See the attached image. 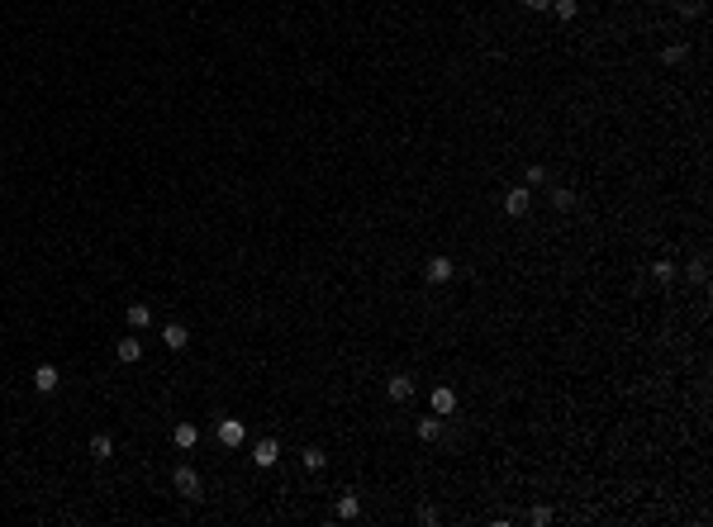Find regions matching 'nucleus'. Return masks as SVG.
Masks as SVG:
<instances>
[{"instance_id": "1", "label": "nucleus", "mask_w": 713, "mask_h": 527, "mask_svg": "<svg viewBox=\"0 0 713 527\" xmlns=\"http://www.w3.org/2000/svg\"><path fill=\"white\" fill-rule=\"evenodd\" d=\"M172 484H176V494H181V499H200V475H195L190 465H176Z\"/></svg>"}, {"instance_id": "2", "label": "nucleus", "mask_w": 713, "mask_h": 527, "mask_svg": "<svg viewBox=\"0 0 713 527\" xmlns=\"http://www.w3.org/2000/svg\"><path fill=\"white\" fill-rule=\"evenodd\" d=\"M528 209H533V191H528V186H514V191L504 195V214L509 219H523Z\"/></svg>"}, {"instance_id": "3", "label": "nucleus", "mask_w": 713, "mask_h": 527, "mask_svg": "<svg viewBox=\"0 0 713 527\" xmlns=\"http://www.w3.org/2000/svg\"><path fill=\"white\" fill-rule=\"evenodd\" d=\"M424 276H428V280H433V285H447V280L457 276V261H452V256H428Z\"/></svg>"}, {"instance_id": "4", "label": "nucleus", "mask_w": 713, "mask_h": 527, "mask_svg": "<svg viewBox=\"0 0 713 527\" xmlns=\"http://www.w3.org/2000/svg\"><path fill=\"white\" fill-rule=\"evenodd\" d=\"M214 437H219L223 447H243V437H248V428H243L238 418H219V423H214Z\"/></svg>"}, {"instance_id": "5", "label": "nucleus", "mask_w": 713, "mask_h": 527, "mask_svg": "<svg viewBox=\"0 0 713 527\" xmlns=\"http://www.w3.org/2000/svg\"><path fill=\"white\" fill-rule=\"evenodd\" d=\"M276 461H281V442H276V437H262V442H257V447H253V465H262V470H271V465H276Z\"/></svg>"}, {"instance_id": "6", "label": "nucleus", "mask_w": 713, "mask_h": 527, "mask_svg": "<svg viewBox=\"0 0 713 527\" xmlns=\"http://www.w3.org/2000/svg\"><path fill=\"white\" fill-rule=\"evenodd\" d=\"M428 404H433V414H438V418L457 414V390H447V385H438V390H433V400H428Z\"/></svg>"}, {"instance_id": "7", "label": "nucleus", "mask_w": 713, "mask_h": 527, "mask_svg": "<svg viewBox=\"0 0 713 527\" xmlns=\"http://www.w3.org/2000/svg\"><path fill=\"white\" fill-rule=\"evenodd\" d=\"M57 385H62V375H57V366H48V361H43V366L33 370V390H38V395H52Z\"/></svg>"}, {"instance_id": "8", "label": "nucleus", "mask_w": 713, "mask_h": 527, "mask_svg": "<svg viewBox=\"0 0 713 527\" xmlns=\"http://www.w3.org/2000/svg\"><path fill=\"white\" fill-rule=\"evenodd\" d=\"M162 347H172V351H186V347H190V333H186V323H167V328H162Z\"/></svg>"}, {"instance_id": "9", "label": "nucleus", "mask_w": 713, "mask_h": 527, "mask_svg": "<svg viewBox=\"0 0 713 527\" xmlns=\"http://www.w3.org/2000/svg\"><path fill=\"white\" fill-rule=\"evenodd\" d=\"M385 395H390L395 404H404L414 395V375H390V380H385Z\"/></svg>"}, {"instance_id": "10", "label": "nucleus", "mask_w": 713, "mask_h": 527, "mask_svg": "<svg viewBox=\"0 0 713 527\" xmlns=\"http://www.w3.org/2000/svg\"><path fill=\"white\" fill-rule=\"evenodd\" d=\"M114 356H119L124 366H133V361L143 356V342H138V337H119V342H114Z\"/></svg>"}, {"instance_id": "11", "label": "nucleus", "mask_w": 713, "mask_h": 527, "mask_svg": "<svg viewBox=\"0 0 713 527\" xmlns=\"http://www.w3.org/2000/svg\"><path fill=\"white\" fill-rule=\"evenodd\" d=\"M333 513H338L343 523H352V518H362V499H357V494H338V504H333Z\"/></svg>"}, {"instance_id": "12", "label": "nucleus", "mask_w": 713, "mask_h": 527, "mask_svg": "<svg viewBox=\"0 0 713 527\" xmlns=\"http://www.w3.org/2000/svg\"><path fill=\"white\" fill-rule=\"evenodd\" d=\"M172 442H176V447H181V451H190V447H195V442H200V428H195V423H176Z\"/></svg>"}, {"instance_id": "13", "label": "nucleus", "mask_w": 713, "mask_h": 527, "mask_svg": "<svg viewBox=\"0 0 713 527\" xmlns=\"http://www.w3.org/2000/svg\"><path fill=\"white\" fill-rule=\"evenodd\" d=\"M91 456H95V461H110V456H114V437H110V432H95V437H91Z\"/></svg>"}, {"instance_id": "14", "label": "nucleus", "mask_w": 713, "mask_h": 527, "mask_svg": "<svg viewBox=\"0 0 713 527\" xmlns=\"http://www.w3.org/2000/svg\"><path fill=\"white\" fill-rule=\"evenodd\" d=\"M443 437V418L433 414V418H419V442H438Z\"/></svg>"}, {"instance_id": "15", "label": "nucleus", "mask_w": 713, "mask_h": 527, "mask_svg": "<svg viewBox=\"0 0 713 527\" xmlns=\"http://www.w3.org/2000/svg\"><path fill=\"white\" fill-rule=\"evenodd\" d=\"M651 276H656L661 285H670V280H675V261H670V256H656V261H651Z\"/></svg>"}, {"instance_id": "16", "label": "nucleus", "mask_w": 713, "mask_h": 527, "mask_svg": "<svg viewBox=\"0 0 713 527\" xmlns=\"http://www.w3.org/2000/svg\"><path fill=\"white\" fill-rule=\"evenodd\" d=\"M128 323H133V328H148V323H153V309H148V304H128Z\"/></svg>"}, {"instance_id": "17", "label": "nucleus", "mask_w": 713, "mask_h": 527, "mask_svg": "<svg viewBox=\"0 0 713 527\" xmlns=\"http://www.w3.org/2000/svg\"><path fill=\"white\" fill-rule=\"evenodd\" d=\"M552 205H556V209H570V205H575V191H570V186H556V191H552Z\"/></svg>"}, {"instance_id": "18", "label": "nucleus", "mask_w": 713, "mask_h": 527, "mask_svg": "<svg viewBox=\"0 0 713 527\" xmlns=\"http://www.w3.org/2000/svg\"><path fill=\"white\" fill-rule=\"evenodd\" d=\"M324 465H328V456H324L319 447H309V451H304V470H324Z\"/></svg>"}, {"instance_id": "19", "label": "nucleus", "mask_w": 713, "mask_h": 527, "mask_svg": "<svg viewBox=\"0 0 713 527\" xmlns=\"http://www.w3.org/2000/svg\"><path fill=\"white\" fill-rule=\"evenodd\" d=\"M690 280H709V256H695V261H690Z\"/></svg>"}, {"instance_id": "20", "label": "nucleus", "mask_w": 713, "mask_h": 527, "mask_svg": "<svg viewBox=\"0 0 713 527\" xmlns=\"http://www.w3.org/2000/svg\"><path fill=\"white\" fill-rule=\"evenodd\" d=\"M661 62H665V67H680V62H685V48H680V43H670V48L661 52Z\"/></svg>"}, {"instance_id": "21", "label": "nucleus", "mask_w": 713, "mask_h": 527, "mask_svg": "<svg viewBox=\"0 0 713 527\" xmlns=\"http://www.w3.org/2000/svg\"><path fill=\"white\" fill-rule=\"evenodd\" d=\"M523 186H528V191H533V186H547V166H528V181H523Z\"/></svg>"}, {"instance_id": "22", "label": "nucleus", "mask_w": 713, "mask_h": 527, "mask_svg": "<svg viewBox=\"0 0 713 527\" xmlns=\"http://www.w3.org/2000/svg\"><path fill=\"white\" fill-rule=\"evenodd\" d=\"M556 19H575V0H552Z\"/></svg>"}, {"instance_id": "23", "label": "nucleus", "mask_w": 713, "mask_h": 527, "mask_svg": "<svg viewBox=\"0 0 713 527\" xmlns=\"http://www.w3.org/2000/svg\"><path fill=\"white\" fill-rule=\"evenodd\" d=\"M699 10H704V5H699V0H680V19H695Z\"/></svg>"}, {"instance_id": "24", "label": "nucleus", "mask_w": 713, "mask_h": 527, "mask_svg": "<svg viewBox=\"0 0 713 527\" xmlns=\"http://www.w3.org/2000/svg\"><path fill=\"white\" fill-rule=\"evenodd\" d=\"M523 5H528V10H547L552 0H523Z\"/></svg>"}]
</instances>
